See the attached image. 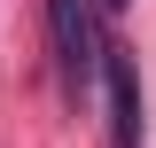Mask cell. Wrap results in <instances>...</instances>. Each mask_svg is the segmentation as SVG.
I'll list each match as a JSON object with an SVG mask.
<instances>
[{
  "label": "cell",
  "mask_w": 156,
  "mask_h": 148,
  "mask_svg": "<svg viewBox=\"0 0 156 148\" xmlns=\"http://www.w3.org/2000/svg\"><path fill=\"white\" fill-rule=\"evenodd\" d=\"M47 31H55V62H62V86L70 101H94L101 93V23H94V0H47Z\"/></svg>",
  "instance_id": "6da1fadb"
},
{
  "label": "cell",
  "mask_w": 156,
  "mask_h": 148,
  "mask_svg": "<svg viewBox=\"0 0 156 148\" xmlns=\"http://www.w3.org/2000/svg\"><path fill=\"white\" fill-rule=\"evenodd\" d=\"M101 101H109V140L117 148H148L140 140V78H133V62L117 55H101Z\"/></svg>",
  "instance_id": "7a4b0ae2"
},
{
  "label": "cell",
  "mask_w": 156,
  "mask_h": 148,
  "mask_svg": "<svg viewBox=\"0 0 156 148\" xmlns=\"http://www.w3.org/2000/svg\"><path fill=\"white\" fill-rule=\"evenodd\" d=\"M109 8H125V0H109Z\"/></svg>",
  "instance_id": "3957f363"
}]
</instances>
